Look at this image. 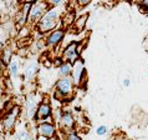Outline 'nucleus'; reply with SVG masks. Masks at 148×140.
<instances>
[{
  "label": "nucleus",
  "mask_w": 148,
  "mask_h": 140,
  "mask_svg": "<svg viewBox=\"0 0 148 140\" xmlns=\"http://www.w3.org/2000/svg\"><path fill=\"white\" fill-rule=\"evenodd\" d=\"M66 11L64 6L50 8L46 13L42 15V18L39 20V23L35 25V30L39 34H49L50 31L57 29V25L61 24V16Z\"/></svg>",
  "instance_id": "1"
},
{
  "label": "nucleus",
  "mask_w": 148,
  "mask_h": 140,
  "mask_svg": "<svg viewBox=\"0 0 148 140\" xmlns=\"http://www.w3.org/2000/svg\"><path fill=\"white\" fill-rule=\"evenodd\" d=\"M23 58L19 56L18 54L14 55L11 58L10 63L6 65V70H8V75H9V80L11 81L13 88L15 86V83L19 80L20 78V73H21V64H23Z\"/></svg>",
  "instance_id": "8"
},
{
  "label": "nucleus",
  "mask_w": 148,
  "mask_h": 140,
  "mask_svg": "<svg viewBox=\"0 0 148 140\" xmlns=\"http://www.w3.org/2000/svg\"><path fill=\"white\" fill-rule=\"evenodd\" d=\"M20 114H21V108H20V105H16V104L11 110L3 114L1 126L5 134H11L16 129V124H18Z\"/></svg>",
  "instance_id": "3"
},
{
  "label": "nucleus",
  "mask_w": 148,
  "mask_h": 140,
  "mask_svg": "<svg viewBox=\"0 0 148 140\" xmlns=\"http://www.w3.org/2000/svg\"><path fill=\"white\" fill-rule=\"evenodd\" d=\"M75 88L76 86L73 84L71 76L59 78V80L55 83V93H54L55 100L61 101V103L70 101L73 98Z\"/></svg>",
  "instance_id": "2"
},
{
  "label": "nucleus",
  "mask_w": 148,
  "mask_h": 140,
  "mask_svg": "<svg viewBox=\"0 0 148 140\" xmlns=\"http://www.w3.org/2000/svg\"><path fill=\"white\" fill-rule=\"evenodd\" d=\"M39 100H38V94L35 91L27 93L25 96V112H26V116L30 120H34L35 119V114L36 110H38L39 106Z\"/></svg>",
  "instance_id": "13"
},
{
  "label": "nucleus",
  "mask_w": 148,
  "mask_h": 140,
  "mask_svg": "<svg viewBox=\"0 0 148 140\" xmlns=\"http://www.w3.org/2000/svg\"><path fill=\"white\" fill-rule=\"evenodd\" d=\"M31 28L29 24H26L25 26H23V28H20L19 30H18V39H27V38H30V35H31Z\"/></svg>",
  "instance_id": "20"
},
{
  "label": "nucleus",
  "mask_w": 148,
  "mask_h": 140,
  "mask_svg": "<svg viewBox=\"0 0 148 140\" xmlns=\"http://www.w3.org/2000/svg\"><path fill=\"white\" fill-rule=\"evenodd\" d=\"M13 140H35L34 137L31 135L30 130H27V128H23V129H15L11 133Z\"/></svg>",
  "instance_id": "16"
},
{
  "label": "nucleus",
  "mask_w": 148,
  "mask_h": 140,
  "mask_svg": "<svg viewBox=\"0 0 148 140\" xmlns=\"http://www.w3.org/2000/svg\"><path fill=\"white\" fill-rule=\"evenodd\" d=\"M15 54H14V49L10 46V45H4L1 53H0V59L5 65H8L10 63L11 58H13Z\"/></svg>",
  "instance_id": "18"
},
{
  "label": "nucleus",
  "mask_w": 148,
  "mask_h": 140,
  "mask_svg": "<svg viewBox=\"0 0 148 140\" xmlns=\"http://www.w3.org/2000/svg\"><path fill=\"white\" fill-rule=\"evenodd\" d=\"M137 4L142 11H148V0H137Z\"/></svg>",
  "instance_id": "24"
},
{
  "label": "nucleus",
  "mask_w": 148,
  "mask_h": 140,
  "mask_svg": "<svg viewBox=\"0 0 148 140\" xmlns=\"http://www.w3.org/2000/svg\"><path fill=\"white\" fill-rule=\"evenodd\" d=\"M62 63H64V60H62V58H61V56H56V58L52 59V65L56 67V68H59Z\"/></svg>",
  "instance_id": "25"
},
{
  "label": "nucleus",
  "mask_w": 148,
  "mask_h": 140,
  "mask_svg": "<svg viewBox=\"0 0 148 140\" xmlns=\"http://www.w3.org/2000/svg\"><path fill=\"white\" fill-rule=\"evenodd\" d=\"M70 76H71L75 86L85 88L86 83H87V74H86L85 61L82 58H80L79 60H76L75 63L72 64V70H71V75Z\"/></svg>",
  "instance_id": "4"
},
{
  "label": "nucleus",
  "mask_w": 148,
  "mask_h": 140,
  "mask_svg": "<svg viewBox=\"0 0 148 140\" xmlns=\"http://www.w3.org/2000/svg\"><path fill=\"white\" fill-rule=\"evenodd\" d=\"M59 128L60 130H62L65 134H69L71 131H75L76 128V119L73 116V113L71 109L64 108L61 112V116L59 119Z\"/></svg>",
  "instance_id": "7"
},
{
  "label": "nucleus",
  "mask_w": 148,
  "mask_h": 140,
  "mask_svg": "<svg viewBox=\"0 0 148 140\" xmlns=\"http://www.w3.org/2000/svg\"><path fill=\"white\" fill-rule=\"evenodd\" d=\"M4 103H5V101H4V100H3V98L0 96V114H3V109H4Z\"/></svg>",
  "instance_id": "29"
},
{
  "label": "nucleus",
  "mask_w": 148,
  "mask_h": 140,
  "mask_svg": "<svg viewBox=\"0 0 148 140\" xmlns=\"http://www.w3.org/2000/svg\"><path fill=\"white\" fill-rule=\"evenodd\" d=\"M50 9L49 4L44 0H38L34 4H31L30 8V13H29V19H27V24L30 26H35L39 23V20L42 18V15Z\"/></svg>",
  "instance_id": "6"
},
{
  "label": "nucleus",
  "mask_w": 148,
  "mask_h": 140,
  "mask_svg": "<svg viewBox=\"0 0 148 140\" xmlns=\"http://www.w3.org/2000/svg\"><path fill=\"white\" fill-rule=\"evenodd\" d=\"M47 140H57V138H56V137H54V138H50V139H47Z\"/></svg>",
  "instance_id": "31"
},
{
  "label": "nucleus",
  "mask_w": 148,
  "mask_h": 140,
  "mask_svg": "<svg viewBox=\"0 0 148 140\" xmlns=\"http://www.w3.org/2000/svg\"><path fill=\"white\" fill-rule=\"evenodd\" d=\"M66 35V30L64 28H57L55 30L50 31L49 34L45 36V43L49 49H56L59 45L62 43Z\"/></svg>",
  "instance_id": "10"
},
{
  "label": "nucleus",
  "mask_w": 148,
  "mask_h": 140,
  "mask_svg": "<svg viewBox=\"0 0 148 140\" xmlns=\"http://www.w3.org/2000/svg\"><path fill=\"white\" fill-rule=\"evenodd\" d=\"M35 1H38V0H24V3H29V4H34Z\"/></svg>",
  "instance_id": "30"
},
{
  "label": "nucleus",
  "mask_w": 148,
  "mask_h": 140,
  "mask_svg": "<svg viewBox=\"0 0 148 140\" xmlns=\"http://www.w3.org/2000/svg\"><path fill=\"white\" fill-rule=\"evenodd\" d=\"M87 20H88V14H84V15L79 16V18H76L75 23H73V25H72L73 31H76V33L84 31L86 25H87Z\"/></svg>",
  "instance_id": "17"
},
{
  "label": "nucleus",
  "mask_w": 148,
  "mask_h": 140,
  "mask_svg": "<svg viewBox=\"0 0 148 140\" xmlns=\"http://www.w3.org/2000/svg\"><path fill=\"white\" fill-rule=\"evenodd\" d=\"M57 126L54 121H42L36 124V134L46 139L54 138L57 134Z\"/></svg>",
  "instance_id": "12"
},
{
  "label": "nucleus",
  "mask_w": 148,
  "mask_h": 140,
  "mask_svg": "<svg viewBox=\"0 0 148 140\" xmlns=\"http://www.w3.org/2000/svg\"><path fill=\"white\" fill-rule=\"evenodd\" d=\"M146 43H147V45H148V35H147V39H146Z\"/></svg>",
  "instance_id": "33"
},
{
  "label": "nucleus",
  "mask_w": 148,
  "mask_h": 140,
  "mask_svg": "<svg viewBox=\"0 0 148 140\" xmlns=\"http://www.w3.org/2000/svg\"><path fill=\"white\" fill-rule=\"evenodd\" d=\"M82 46H84V42H71L62 49L60 56L62 58L64 61H69V63L73 64L81 58Z\"/></svg>",
  "instance_id": "5"
},
{
  "label": "nucleus",
  "mask_w": 148,
  "mask_h": 140,
  "mask_svg": "<svg viewBox=\"0 0 148 140\" xmlns=\"http://www.w3.org/2000/svg\"><path fill=\"white\" fill-rule=\"evenodd\" d=\"M76 4H77V6H80V8H85V6H87L92 1V0H75Z\"/></svg>",
  "instance_id": "26"
},
{
  "label": "nucleus",
  "mask_w": 148,
  "mask_h": 140,
  "mask_svg": "<svg viewBox=\"0 0 148 140\" xmlns=\"http://www.w3.org/2000/svg\"><path fill=\"white\" fill-rule=\"evenodd\" d=\"M66 0H46L50 8H57V6H64Z\"/></svg>",
  "instance_id": "21"
},
{
  "label": "nucleus",
  "mask_w": 148,
  "mask_h": 140,
  "mask_svg": "<svg viewBox=\"0 0 148 140\" xmlns=\"http://www.w3.org/2000/svg\"><path fill=\"white\" fill-rule=\"evenodd\" d=\"M57 69H59V71H57V74H59V78H66V76L71 75L72 64L69 63V61H64V63L61 64Z\"/></svg>",
  "instance_id": "19"
},
{
  "label": "nucleus",
  "mask_w": 148,
  "mask_h": 140,
  "mask_svg": "<svg viewBox=\"0 0 148 140\" xmlns=\"http://www.w3.org/2000/svg\"><path fill=\"white\" fill-rule=\"evenodd\" d=\"M107 131H108V129L106 125H100V126L96 128V134L98 137H105V135L107 134Z\"/></svg>",
  "instance_id": "22"
},
{
  "label": "nucleus",
  "mask_w": 148,
  "mask_h": 140,
  "mask_svg": "<svg viewBox=\"0 0 148 140\" xmlns=\"http://www.w3.org/2000/svg\"><path fill=\"white\" fill-rule=\"evenodd\" d=\"M39 74V63L36 60H32L27 63L23 69V81L24 84H35V79Z\"/></svg>",
  "instance_id": "11"
},
{
  "label": "nucleus",
  "mask_w": 148,
  "mask_h": 140,
  "mask_svg": "<svg viewBox=\"0 0 148 140\" xmlns=\"http://www.w3.org/2000/svg\"><path fill=\"white\" fill-rule=\"evenodd\" d=\"M0 140H6V139H5V138H4V137H3V135H0Z\"/></svg>",
  "instance_id": "32"
},
{
  "label": "nucleus",
  "mask_w": 148,
  "mask_h": 140,
  "mask_svg": "<svg viewBox=\"0 0 148 140\" xmlns=\"http://www.w3.org/2000/svg\"><path fill=\"white\" fill-rule=\"evenodd\" d=\"M75 20H76V10H66L64 15L61 16V25L66 30L69 28H72Z\"/></svg>",
  "instance_id": "15"
},
{
  "label": "nucleus",
  "mask_w": 148,
  "mask_h": 140,
  "mask_svg": "<svg viewBox=\"0 0 148 140\" xmlns=\"http://www.w3.org/2000/svg\"><path fill=\"white\" fill-rule=\"evenodd\" d=\"M66 140H84V139L77 134V131H71V133L66 135Z\"/></svg>",
  "instance_id": "23"
},
{
  "label": "nucleus",
  "mask_w": 148,
  "mask_h": 140,
  "mask_svg": "<svg viewBox=\"0 0 148 140\" xmlns=\"http://www.w3.org/2000/svg\"><path fill=\"white\" fill-rule=\"evenodd\" d=\"M30 8H31V4L24 3L23 5H21V8H20L18 11H16L14 23H15V26H16V29H18V30H19L20 28L25 26L26 24H27L29 13H30Z\"/></svg>",
  "instance_id": "14"
},
{
  "label": "nucleus",
  "mask_w": 148,
  "mask_h": 140,
  "mask_svg": "<svg viewBox=\"0 0 148 140\" xmlns=\"http://www.w3.org/2000/svg\"><path fill=\"white\" fill-rule=\"evenodd\" d=\"M5 74V64L1 61V59H0V76L4 75Z\"/></svg>",
  "instance_id": "27"
},
{
  "label": "nucleus",
  "mask_w": 148,
  "mask_h": 140,
  "mask_svg": "<svg viewBox=\"0 0 148 140\" xmlns=\"http://www.w3.org/2000/svg\"><path fill=\"white\" fill-rule=\"evenodd\" d=\"M35 123H42V121H54L52 120V106L47 99H44L40 101L35 114Z\"/></svg>",
  "instance_id": "9"
},
{
  "label": "nucleus",
  "mask_w": 148,
  "mask_h": 140,
  "mask_svg": "<svg viewBox=\"0 0 148 140\" xmlns=\"http://www.w3.org/2000/svg\"><path fill=\"white\" fill-rule=\"evenodd\" d=\"M122 85L125 86V88H128V86L131 85V80L128 79V78H126V79L122 80Z\"/></svg>",
  "instance_id": "28"
}]
</instances>
